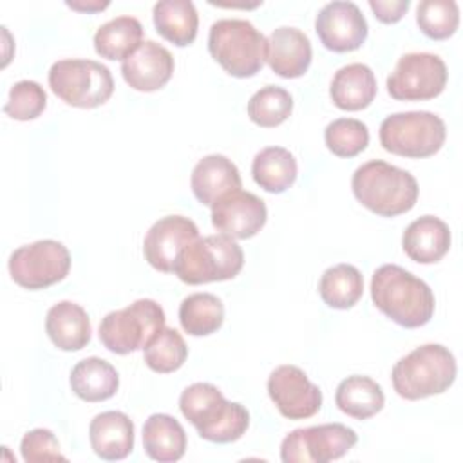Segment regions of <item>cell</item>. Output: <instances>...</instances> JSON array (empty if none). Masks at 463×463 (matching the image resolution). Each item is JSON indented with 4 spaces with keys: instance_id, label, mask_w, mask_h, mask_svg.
Masks as SVG:
<instances>
[{
    "instance_id": "6da1fadb",
    "label": "cell",
    "mask_w": 463,
    "mask_h": 463,
    "mask_svg": "<svg viewBox=\"0 0 463 463\" xmlns=\"http://www.w3.org/2000/svg\"><path fill=\"white\" fill-rule=\"evenodd\" d=\"M371 298L385 317L407 329L429 324L436 306L432 289L396 264H383L373 273Z\"/></svg>"
},
{
    "instance_id": "7a4b0ae2",
    "label": "cell",
    "mask_w": 463,
    "mask_h": 463,
    "mask_svg": "<svg viewBox=\"0 0 463 463\" xmlns=\"http://www.w3.org/2000/svg\"><path fill=\"white\" fill-rule=\"evenodd\" d=\"M179 409L199 436L212 443L237 441L250 425L246 407L228 402L215 385L206 382L188 385L179 396Z\"/></svg>"
},
{
    "instance_id": "3957f363",
    "label": "cell",
    "mask_w": 463,
    "mask_h": 463,
    "mask_svg": "<svg viewBox=\"0 0 463 463\" xmlns=\"http://www.w3.org/2000/svg\"><path fill=\"white\" fill-rule=\"evenodd\" d=\"M351 188L362 206L382 217H396L412 210L420 194L411 172L380 159L360 165L353 174Z\"/></svg>"
},
{
    "instance_id": "277c9868",
    "label": "cell",
    "mask_w": 463,
    "mask_h": 463,
    "mask_svg": "<svg viewBox=\"0 0 463 463\" xmlns=\"http://www.w3.org/2000/svg\"><path fill=\"white\" fill-rule=\"evenodd\" d=\"M456 358L441 344H425L400 358L391 373L392 387L405 400L445 392L456 380Z\"/></svg>"
},
{
    "instance_id": "5b68a950",
    "label": "cell",
    "mask_w": 463,
    "mask_h": 463,
    "mask_svg": "<svg viewBox=\"0 0 463 463\" xmlns=\"http://www.w3.org/2000/svg\"><path fill=\"white\" fill-rule=\"evenodd\" d=\"M208 51L228 74L250 78L266 61V38L248 20L222 18L210 27Z\"/></svg>"
},
{
    "instance_id": "8992f818",
    "label": "cell",
    "mask_w": 463,
    "mask_h": 463,
    "mask_svg": "<svg viewBox=\"0 0 463 463\" xmlns=\"http://www.w3.org/2000/svg\"><path fill=\"white\" fill-rule=\"evenodd\" d=\"M244 253L235 239L228 235L197 237L188 242L177 257L174 273L186 284H206L230 280L242 269Z\"/></svg>"
},
{
    "instance_id": "52a82bcc",
    "label": "cell",
    "mask_w": 463,
    "mask_h": 463,
    "mask_svg": "<svg viewBox=\"0 0 463 463\" xmlns=\"http://www.w3.org/2000/svg\"><path fill=\"white\" fill-rule=\"evenodd\" d=\"M447 128L439 116L429 110L396 112L380 125V143L383 150L421 159L434 156L445 143Z\"/></svg>"
},
{
    "instance_id": "ba28073f",
    "label": "cell",
    "mask_w": 463,
    "mask_h": 463,
    "mask_svg": "<svg viewBox=\"0 0 463 463\" xmlns=\"http://www.w3.org/2000/svg\"><path fill=\"white\" fill-rule=\"evenodd\" d=\"M165 327V311L152 298H139L101 318L99 340L116 353L128 354L145 345Z\"/></svg>"
},
{
    "instance_id": "9c48e42d",
    "label": "cell",
    "mask_w": 463,
    "mask_h": 463,
    "mask_svg": "<svg viewBox=\"0 0 463 463\" xmlns=\"http://www.w3.org/2000/svg\"><path fill=\"white\" fill-rule=\"evenodd\" d=\"M49 87L67 105L94 109L109 101L114 92V80L103 63L72 58L52 63Z\"/></svg>"
},
{
    "instance_id": "30bf717a",
    "label": "cell",
    "mask_w": 463,
    "mask_h": 463,
    "mask_svg": "<svg viewBox=\"0 0 463 463\" xmlns=\"http://www.w3.org/2000/svg\"><path fill=\"white\" fill-rule=\"evenodd\" d=\"M69 269V250L52 239L20 246L9 257L11 279L25 289H45L63 280Z\"/></svg>"
},
{
    "instance_id": "8fae6325",
    "label": "cell",
    "mask_w": 463,
    "mask_h": 463,
    "mask_svg": "<svg viewBox=\"0 0 463 463\" xmlns=\"http://www.w3.org/2000/svg\"><path fill=\"white\" fill-rule=\"evenodd\" d=\"M356 441V432L342 423L295 429L282 439L280 459L284 463H327L347 454Z\"/></svg>"
},
{
    "instance_id": "7c38bea8",
    "label": "cell",
    "mask_w": 463,
    "mask_h": 463,
    "mask_svg": "<svg viewBox=\"0 0 463 463\" xmlns=\"http://www.w3.org/2000/svg\"><path fill=\"white\" fill-rule=\"evenodd\" d=\"M447 85V65L432 52H407L400 56L387 76V92L398 101L432 99Z\"/></svg>"
},
{
    "instance_id": "4fadbf2b",
    "label": "cell",
    "mask_w": 463,
    "mask_h": 463,
    "mask_svg": "<svg viewBox=\"0 0 463 463\" xmlns=\"http://www.w3.org/2000/svg\"><path fill=\"white\" fill-rule=\"evenodd\" d=\"M268 394L279 412L289 420L315 416L322 407V391L297 365H279L268 378Z\"/></svg>"
},
{
    "instance_id": "5bb4252c",
    "label": "cell",
    "mask_w": 463,
    "mask_h": 463,
    "mask_svg": "<svg viewBox=\"0 0 463 463\" xmlns=\"http://www.w3.org/2000/svg\"><path fill=\"white\" fill-rule=\"evenodd\" d=\"M315 31L326 49L349 52L365 42L369 27L354 2H329L318 11Z\"/></svg>"
},
{
    "instance_id": "9a60e30c",
    "label": "cell",
    "mask_w": 463,
    "mask_h": 463,
    "mask_svg": "<svg viewBox=\"0 0 463 463\" xmlns=\"http://www.w3.org/2000/svg\"><path fill=\"white\" fill-rule=\"evenodd\" d=\"M268 210L260 197L251 192L233 190L212 206V224L232 239H250L266 224Z\"/></svg>"
},
{
    "instance_id": "2e32d148",
    "label": "cell",
    "mask_w": 463,
    "mask_h": 463,
    "mask_svg": "<svg viewBox=\"0 0 463 463\" xmlns=\"http://www.w3.org/2000/svg\"><path fill=\"white\" fill-rule=\"evenodd\" d=\"M199 237L195 222L183 215H166L156 221L143 239L146 262L163 273H172L183 248Z\"/></svg>"
},
{
    "instance_id": "e0dca14e",
    "label": "cell",
    "mask_w": 463,
    "mask_h": 463,
    "mask_svg": "<svg viewBox=\"0 0 463 463\" xmlns=\"http://www.w3.org/2000/svg\"><path fill=\"white\" fill-rule=\"evenodd\" d=\"M174 72L172 52L154 40H145L123 60L121 74L127 85L141 92H152L168 83Z\"/></svg>"
},
{
    "instance_id": "ac0fdd59",
    "label": "cell",
    "mask_w": 463,
    "mask_h": 463,
    "mask_svg": "<svg viewBox=\"0 0 463 463\" xmlns=\"http://www.w3.org/2000/svg\"><path fill=\"white\" fill-rule=\"evenodd\" d=\"M311 42L297 27H277L266 38V61L282 78L306 74L311 63Z\"/></svg>"
},
{
    "instance_id": "d6986e66",
    "label": "cell",
    "mask_w": 463,
    "mask_h": 463,
    "mask_svg": "<svg viewBox=\"0 0 463 463\" xmlns=\"http://www.w3.org/2000/svg\"><path fill=\"white\" fill-rule=\"evenodd\" d=\"M239 168L222 154H210L199 159L190 175L195 199L204 206H213L228 192L241 188Z\"/></svg>"
},
{
    "instance_id": "ffe728a7",
    "label": "cell",
    "mask_w": 463,
    "mask_h": 463,
    "mask_svg": "<svg viewBox=\"0 0 463 463\" xmlns=\"http://www.w3.org/2000/svg\"><path fill=\"white\" fill-rule=\"evenodd\" d=\"M89 439L101 459H125L134 449V423L121 411L101 412L89 425Z\"/></svg>"
},
{
    "instance_id": "44dd1931",
    "label": "cell",
    "mask_w": 463,
    "mask_h": 463,
    "mask_svg": "<svg viewBox=\"0 0 463 463\" xmlns=\"http://www.w3.org/2000/svg\"><path fill=\"white\" fill-rule=\"evenodd\" d=\"M402 246L411 260L434 264L441 260L450 248V230L439 217L423 215L405 228Z\"/></svg>"
},
{
    "instance_id": "7402d4cb",
    "label": "cell",
    "mask_w": 463,
    "mask_h": 463,
    "mask_svg": "<svg viewBox=\"0 0 463 463\" xmlns=\"http://www.w3.org/2000/svg\"><path fill=\"white\" fill-rule=\"evenodd\" d=\"M45 331L61 351H80L90 340V320L87 311L71 300L54 304L45 317Z\"/></svg>"
},
{
    "instance_id": "603a6c76",
    "label": "cell",
    "mask_w": 463,
    "mask_h": 463,
    "mask_svg": "<svg viewBox=\"0 0 463 463\" xmlns=\"http://www.w3.org/2000/svg\"><path fill=\"white\" fill-rule=\"evenodd\" d=\"M333 103L342 110H362L376 96V78L365 63H349L340 67L329 87Z\"/></svg>"
},
{
    "instance_id": "cb8c5ba5",
    "label": "cell",
    "mask_w": 463,
    "mask_h": 463,
    "mask_svg": "<svg viewBox=\"0 0 463 463\" xmlns=\"http://www.w3.org/2000/svg\"><path fill=\"white\" fill-rule=\"evenodd\" d=\"M143 449L154 461H177L186 450V432L174 416L152 414L143 425Z\"/></svg>"
},
{
    "instance_id": "d4e9b609",
    "label": "cell",
    "mask_w": 463,
    "mask_h": 463,
    "mask_svg": "<svg viewBox=\"0 0 463 463\" xmlns=\"http://www.w3.org/2000/svg\"><path fill=\"white\" fill-rule=\"evenodd\" d=\"M69 382L78 398L85 402H105L116 394L119 374L107 360L90 356L72 367Z\"/></svg>"
},
{
    "instance_id": "484cf974",
    "label": "cell",
    "mask_w": 463,
    "mask_h": 463,
    "mask_svg": "<svg viewBox=\"0 0 463 463\" xmlns=\"http://www.w3.org/2000/svg\"><path fill=\"white\" fill-rule=\"evenodd\" d=\"M156 31L177 47L190 45L197 36L199 16L190 0H161L152 11Z\"/></svg>"
},
{
    "instance_id": "4316f807",
    "label": "cell",
    "mask_w": 463,
    "mask_h": 463,
    "mask_svg": "<svg viewBox=\"0 0 463 463\" xmlns=\"http://www.w3.org/2000/svg\"><path fill=\"white\" fill-rule=\"evenodd\" d=\"M297 159L284 146H266L251 163L253 181L269 194L286 192L297 179Z\"/></svg>"
},
{
    "instance_id": "83f0119b",
    "label": "cell",
    "mask_w": 463,
    "mask_h": 463,
    "mask_svg": "<svg viewBox=\"0 0 463 463\" xmlns=\"http://www.w3.org/2000/svg\"><path fill=\"white\" fill-rule=\"evenodd\" d=\"M335 402L344 414L354 420H367L382 411L385 396L373 378L353 374L338 383Z\"/></svg>"
},
{
    "instance_id": "f1b7e54d",
    "label": "cell",
    "mask_w": 463,
    "mask_h": 463,
    "mask_svg": "<svg viewBox=\"0 0 463 463\" xmlns=\"http://www.w3.org/2000/svg\"><path fill=\"white\" fill-rule=\"evenodd\" d=\"M143 25L134 16H118L98 27L94 49L101 58L125 60L141 43Z\"/></svg>"
},
{
    "instance_id": "f546056e",
    "label": "cell",
    "mask_w": 463,
    "mask_h": 463,
    "mask_svg": "<svg viewBox=\"0 0 463 463\" xmlns=\"http://www.w3.org/2000/svg\"><path fill=\"white\" fill-rule=\"evenodd\" d=\"M318 293L329 307L349 309L364 293L362 273L353 264L331 266L320 277Z\"/></svg>"
},
{
    "instance_id": "4dcf8cb0",
    "label": "cell",
    "mask_w": 463,
    "mask_h": 463,
    "mask_svg": "<svg viewBox=\"0 0 463 463\" xmlns=\"http://www.w3.org/2000/svg\"><path fill=\"white\" fill-rule=\"evenodd\" d=\"M179 322L192 336L212 335L224 322V306L212 293L188 295L179 306Z\"/></svg>"
},
{
    "instance_id": "1f68e13d",
    "label": "cell",
    "mask_w": 463,
    "mask_h": 463,
    "mask_svg": "<svg viewBox=\"0 0 463 463\" xmlns=\"http://www.w3.org/2000/svg\"><path fill=\"white\" fill-rule=\"evenodd\" d=\"M188 356V347L181 333L174 327H163L143 349L145 364L156 373L177 371Z\"/></svg>"
},
{
    "instance_id": "d6a6232c",
    "label": "cell",
    "mask_w": 463,
    "mask_h": 463,
    "mask_svg": "<svg viewBox=\"0 0 463 463\" xmlns=\"http://www.w3.org/2000/svg\"><path fill=\"white\" fill-rule=\"evenodd\" d=\"M293 110L291 94L279 85H266L257 90L248 101L250 119L264 128L284 123Z\"/></svg>"
},
{
    "instance_id": "836d02e7",
    "label": "cell",
    "mask_w": 463,
    "mask_h": 463,
    "mask_svg": "<svg viewBox=\"0 0 463 463\" xmlns=\"http://www.w3.org/2000/svg\"><path fill=\"white\" fill-rule=\"evenodd\" d=\"M421 33L432 40L452 36L459 24V7L454 0H423L416 9Z\"/></svg>"
},
{
    "instance_id": "e575fe53",
    "label": "cell",
    "mask_w": 463,
    "mask_h": 463,
    "mask_svg": "<svg viewBox=\"0 0 463 463\" xmlns=\"http://www.w3.org/2000/svg\"><path fill=\"white\" fill-rule=\"evenodd\" d=\"M324 141L335 156L354 157L369 145V130L360 119L340 118L326 127Z\"/></svg>"
},
{
    "instance_id": "d590c367",
    "label": "cell",
    "mask_w": 463,
    "mask_h": 463,
    "mask_svg": "<svg viewBox=\"0 0 463 463\" xmlns=\"http://www.w3.org/2000/svg\"><path fill=\"white\" fill-rule=\"evenodd\" d=\"M47 107V94L43 87L33 80H22L9 90L4 112L18 121L36 119Z\"/></svg>"
},
{
    "instance_id": "8d00e7d4",
    "label": "cell",
    "mask_w": 463,
    "mask_h": 463,
    "mask_svg": "<svg viewBox=\"0 0 463 463\" xmlns=\"http://www.w3.org/2000/svg\"><path fill=\"white\" fill-rule=\"evenodd\" d=\"M20 452L24 461H56L65 459L60 452V443L49 429H33L20 441Z\"/></svg>"
},
{
    "instance_id": "74e56055",
    "label": "cell",
    "mask_w": 463,
    "mask_h": 463,
    "mask_svg": "<svg viewBox=\"0 0 463 463\" xmlns=\"http://www.w3.org/2000/svg\"><path fill=\"white\" fill-rule=\"evenodd\" d=\"M409 5V0H369V7L373 9L374 16L383 24H394L402 20Z\"/></svg>"
},
{
    "instance_id": "f35d334b",
    "label": "cell",
    "mask_w": 463,
    "mask_h": 463,
    "mask_svg": "<svg viewBox=\"0 0 463 463\" xmlns=\"http://www.w3.org/2000/svg\"><path fill=\"white\" fill-rule=\"evenodd\" d=\"M69 7L76 9V11H81V13H96V11H101L105 7H109V2H81V0H72V2H67Z\"/></svg>"
}]
</instances>
